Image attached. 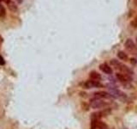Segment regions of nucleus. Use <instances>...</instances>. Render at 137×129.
<instances>
[{"label": "nucleus", "instance_id": "4468645a", "mask_svg": "<svg viewBox=\"0 0 137 129\" xmlns=\"http://www.w3.org/2000/svg\"><path fill=\"white\" fill-rule=\"evenodd\" d=\"M5 65V60H4V58L0 55V65Z\"/></svg>", "mask_w": 137, "mask_h": 129}, {"label": "nucleus", "instance_id": "f257e3e1", "mask_svg": "<svg viewBox=\"0 0 137 129\" xmlns=\"http://www.w3.org/2000/svg\"><path fill=\"white\" fill-rule=\"evenodd\" d=\"M111 65L114 67L115 69L117 70H119L121 72L123 73H125V74H128V75H130L132 73L131 70H130L129 67L126 66L123 64H122L120 61L117 60H111Z\"/></svg>", "mask_w": 137, "mask_h": 129}, {"label": "nucleus", "instance_id": "9d476101", "mask_svg": "<svg viewBox=\"0 0 137 129\" xmlns=\"http://www.w3.org/2000/svg\"><path fill=\"white\" fill-rule=\"evenodd\" d=\"M89 78H90V79L92 80H94V81H99L101 79V76L99 73H98L97 71H91L90 73H89Z\"/></svg>", "mask_w": 137, "mask_h": 129}, {"label": "nucleus", "instance_id": "6e6552de", "mask_svg": "<svg viewBox=\"0 0 137 129\" xmlns=\"http://www.w3.org/2000/svg\"><path fill=\"white\" fill-rule=\"evenodd\" d=\"M129 75L128 74H125V73H123V72H119V73H117L116 74V77L118 79L120 82L122 83H126L129 80Z\"/></svg>", "mask_w": 137, "mask_h": 129}, {"label": "nucleus", "instance_id": "f3484780", "mask_svg": "<svg viewBox=\"0 0 137 129\" xmlns=\"http://www.w3.org/2000/svg\"><path fill=\"white\" fill-rule=\"evenodd\" d=\"M1 42H3V37L0 35V43H1Z\"/></svg>", "mask_w": 137, "mask_h": 129}, {"label": "nucleus", "instance_id": "f03ea898", "mask_svg": "<svg viewBox=\"0 0 137 129\" xmlns=\"http://www.w3.org/2000/svg\"><path fill=\"white\" fill-rule=\"evenodd\" d=\"M90 106L91 108L98 109V108H103L105 107L108 106V103L106 102H104L102 99H99V98H93L90 101Z\"/></svg>", "mask_w": 137, "mask_h": 129}, {"label": "nucleus", "instance_id": "423d86ee", "mask_svg": "<svg viewBox=\"0 0 137 129\" xmlns=\"http://www.w3.org/2000/svg\"><path fill=\"white\" fill-rule=\"evenodd\" d=\"M101 84L99 81H94V80H88L87 82L84 83L83 87L85 89H93V88H97V87H100Z\"/></svg>", "mask_w": 137, "mask_h": 129}, {"label": "nucleus", "instance_id": "2eb2a0df", "mask_svg": "<svg viewBox=\"0 0 137 129\" xmlns=\"http://www.w3.org/2000/svg\"><path fill=\"white\" fill-rule=\"evenodd\" d=\"M3 10H4V8L3 7V5H1V4H0V12H1Z\"/></svg>", "mask_w": 137, "mask_h": 129}, {"label": "nucleus", "instance_id": "dca6fc26", "mask_svg": "<svg viewBox=\"0 0 137 129\" xmlns=\"http://www.w3.org/2000/svg\"><path fill=\"white\" fill-rule=\"evenodd\" d=\"M16 1L18 4H21V3H22V1H23V0H16Z\"/></svg>", "mask_w": 137, "mask_h": 129}, {"label": "nucleus", "instance_id": "7ed1b4c3", "mask_svg": "<svg viewBox=\"0 0 137 129\" xmlns=\"http://www.w3.org/2000/svg\"><path fill=\"white\" fill-rule=\"evenodd\" d=\"M124 46H125V48L127 49V51L129 52L130 53L132 54L137 53V47L131 39H128V40L125 41Z\"/></svg>", "mask_w": 137, "mask_h": 129}, {"label": "nucleus", "instance_id": "f8f14e48", "mask_svg": "<svg viewBox=\"0 0 137 129\" xmlns=\"http://www.w3.org/2000/svg\"><path fill=\"white\" fill-rule=\"evenodd\" d=\"M117 57H118V59H120L121 60H125V61L128 60V55L123 51L117 52Z\"/></svg>", "mask_w": 137, "mask_h": 129}, {"label": "nucleus", "instance_id": "ddd939ff", "mask_svg": "<svg viewBox=\"0 0 137 129\" xmlns=\"http://www.w3.org/2000/svg\"><path fill=\"white\" fill-rule=\"evenodd\" d=\"M8 7L11 10L12 12H16L17 11V6L16 5V4H14L13 2H10V4H8Z\"/></svg>", "mask_w": 137, "mask_h": 129}, {"label": "nucleus", "instance_id": "9b49d317", "mask_svg": "<svg viewBox=\"0 0 137 129\" xmlns=\"http://www.w3.org/2000/svg\"><path fill=\"white\" fill-rule=\"evenodd\" d=\"M104 113L103 112H95L93 113L91 115V120L92 121H97V120H100L102 116H103Z\"/></svg>", "mask_w": 137, "mask_h": 129}, {"label": "nucleus", "instance_id": "6ab92c4d", "mask_svg": "<svg viewBox=\"0 0 137 129\" xmlns=\"http://www.w3.org/2000/svg\"><path fill=\"white\" fill-rule=\"evenodd\" d=\"M136 42H137V37H136Z\"/></svg>", "mask_w": 137, "mask_h": 129}, {"label": "nucleus", "instance_id": "a211bd4d", "mask_svg": "<svg viewBox=\"0 0 137 129\" xmlns=\"http://www.w3.org/2000/svg\"><path fill=\"white\" fill-rule=\"evenodd\" d=\"M2 1H4V0H0V3H1V2H2Z\"/></svg>", "mask_w": 137, "mask_h": 129}, {"label": "nucleus", "instance_id": "20e7f679", "mask_svg": "<svg viewBox=\"0 0 137 129\" xmlns=\"http://www.w3.org/2000/svg\"><path fill=\"white\" fill-rule=\"evenodd\" d=\"M108 90H109V94L112 96V97L115 98H122L123 97H124L123 92H121L118 89H117L116 87L113 86H109L108 87Z\"/></svg>", "mask_w": 137, "mask_h": 129}, {"label": "nucleus", "instance_id": "39448f33", "mask_svg": "<svg viewBox=\"0 0 137 129\" xmlns=\"http://www.w3.org/2000/svg\"><path fill=\"white\" fill-rule=\"evenodd\" d=\"M91 129H108V127L103 121H101L100 120H97V121H92L91 122Z\"/></svg>", "mask_w": 137, "mask_h": 129}, {"label": "nucleus", "instance_id": "1a4fd4ad", "mask_svg": "<svg viewBox=\"0 0 137 129\" xmlns=\"http://www.w3.org/2000/svg\"><path fill=\"white\" fill-rule=\"evenodd\" d=\"M99 69L101 70V71H103L104 73L105 74H112V68L108 65L107 64H105V63H104V64H101L99 65Z\"/></svg>", "mask_w": 137, "mask_h": 129}, {"label": "nucleus", "instance_id": "0eeeda50", "mask_svg": "<svg viewBox=\"0 0 137 129\" xmlns=\"http://www.w3.org/2000/svg\"><path fill=\"white\" fill-rule=\"evenodd\" d=\"M94 98H99V99H110L112 98V96L108 92L105 91H99V92H95L93 94Z\"/></svg>", "mask_w": 137, "mask_h": 129}]
</instances>
